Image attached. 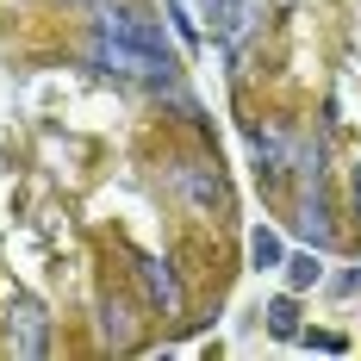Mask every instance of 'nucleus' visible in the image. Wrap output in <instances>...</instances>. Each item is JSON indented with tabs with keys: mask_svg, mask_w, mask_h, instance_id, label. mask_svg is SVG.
<instances>
[{
	"mask_svg": "<svg viewBox=\"0 0 361 361\" xmlns=\"http://www.w3.org/2000/svg\"><path fill=\"white\" fill-rule=\"evenodd\" d=\"M318 255L324 250H299V255H287V262H281V268H287V287L299 293V287H318V281H324V262H318Z\"/></svg>",
	"mask_w": 361,
	"mask_h": 361,
	"instance_id": "5",
	"label": "nucleus"
},
{
	"mask_svg": "<svg viewBox=\"0 0 361 361\" xmlns=\"http://www.w3.org/2000/svg\"><path fill=\"white\" fill-rule=\"evenodd\" d=\"M94 32H100V37H118V44H144V50H162V25L149 19L144 6H131V0H106V6L94 13Z\"/></svg>",
	"mask_w": 361,
	"mask_h": 361,
	"instance_id": "2",
	"label": "nucleus"
},
{
	"mask_svg": "<svg viewBox=\"0 0 361 361\" xmlns=\"http://www.w3.org/2000/svg\"><path fill=\"white\" fill-rule=\"evenodd\" d=\"M268 330H274V336H281V343H287V336H299V305H293L287 293H281V299H274V305H268Z\"/></svg>",
	"mask_w": 361,
	"mask_h": 361,
	"instance_id": "9",
	"label": "nucleus"
},
{
	"mask_svg": "<svg viewBox=\"0 0 361 361\" xmlns=\"http://www.w3.org/2000/svg\"><path fill=\"white\" fill-rule=\"evenodd\" d=\"M87 56H94V69L118 75V81H169V50H144V44H118V37H100L87 44Z\"/></svg>",
	"mask_w": 361,
	"mask_h": 361,
	"instance_id": "1",
	"label": "nucleus"
},
{
	"mask_svg": "<svg viewBox=\"0 0 361 361\" xmlns=\"http://www.w3.org/2000/svg\"><path fill=\"white\" fill-rule=\"evenodd\" d=\"M144 281H149V293H156L169 312L180 305V287H175V274H169V262H156V255H149V262H144Z\"/></svg>",
	"mask_w": 361,
	"mask_h": 361,
	"instance_id": "7",
	"label": "nucleus"
},
{
	"mask_svg": "<svg viewBox=\"0 0 361 361\" xmlns=\"http://www.w3.org/2000/svg\"><path fill=\"white\" fill-rule=\"evenodd\" d=\"M100 336H106V343H118V349L131 343V312H125L118 299H100Z\"/></svg>",
	"mask_w": 361,
	"mask_h": 361,
	"instance_id": "6",
	"label": "nucleus"
},
{
	"mask_svg": "<svg viewBox=\"0 0 361 361\" xmlns=\"http://www.w3.org/2000/svg\"><path fill=\"white\" fill-rule=\"evenodd\" d=\"M349 206H355V218H361V169L349 175Z\"/></svg>",
	"mask_w": 361,
	"mask_h": 361,
	"instance_id": "11",
	"label": "nucleus"
},
{
	"mask_svg": "<svg viewBox=\"0 0 361 361\" xmlns=\"http://www.w3.org/2000/svg\"><path fill=\"white\" fill-rule=\"evenodd\" d=\"M299 231H305V243H312V250H330V237H336V231H330L324 193H305V200H299Z\"/></svg>",
	"mask_w": 361,
	"mask_h": 361,
	"instance_id": "4",
	"label": "nucleus"
},
{
	"mask_svg": "<svg viewBox=\"0 0 361 361\" xmlns=\"http://www.w3.org/2000/svg\"><path fill=\"white\" fill-rule=\"evenodd\" d=\"M6 343H13V355H44L50 349V318H44V305L32 293H13V305H6Z\"/></svg>",
	"mask_w": 361,
	"mask_h": 361,
	"instance_id": "3",
	"label": "nucleus"
},
{
	"mask_svg": "<svg viewBox=\"0 0 361 361\" xmlns=\"http://www.w3.org/2000/svg\"><path fill=\"white\" fill-rule=\"evenodd\" d=\"M250 255H255V268H281L287 262V250H281V237L262 224V231H250Z\"/></svg>",
	"mask_w": 361,
	"mask_h": 361,
	"instance_id": "8",
	"label": "nucleus"
},
{
	"mask_svg": "<svg viewBox=\"0 0 361 361\" xmlns=\"http://www.w3.org/2000/svg\"><path fill=\"white\" fill-rule=\"evenodd\" d=\"M206 13H212L218 25H224V32H231V25H237V19H243V0H206Z\"/></svg>",
	"mask_w": 361,
	"mask_h": 361,
	"instance_id": "10",
	"label": "nucleus"
}]
</instances>
